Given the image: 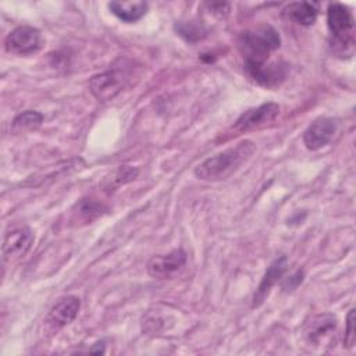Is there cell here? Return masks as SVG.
<instances>
[{
	"label": "cell",
	"instance_id": "19",
	"mask_svg": "<svg viewBox=\"0 0 356 356\" xmlns=\"http://www.w3.org/2000/svg\"><path fill=\"white\" fill-rule=\"evenodd\" d=\"M356 342V334H355V309H350L346 316V330H345V338H343V346L353 348Z\"/></svg>",
	"mask_w": 356,
	"mask_h": 356
},
{
	"label": "cell",
	"instance_id": "2",
	"mask_svg": "<svg viewBox=\"0 0 356 356\" xmlns=\"http://www.w3.org/2000/svg\"><path fill=\"white\" fill-rule=\"evenodd\" d=\"M281 43L278 32L270 26L263 25L256 31L243 32L239 38V49L243 54L245 63L261 64L268 61V54L278 49Z\"/></svg>",
	"mask_w": 356,
	"mask_h": 356
},
{
	"label": "cell",
	"instance_id": "17",
	"mask_svg": "<svg viewBox=\"0 0 356 356\" xmlns=\"http://www.w3.org/2000/svg\"><path fill=\"white\" fill-rule=\"evenodd\" d=\"M43 121V115L38 111L33 110H26L21 114H18L11 124V129L13 132H24V131H31V129H36L38 127H40Z\"/></svg>",
	"mask_w": 356,
	"mask_h": 356
},
{
	"label": "cell",
	"instance_id": "3",
	"mask_svg": "<svg viewBox=\"0 0 356 356\" xmlns=\"http://www.w3.org/2000/svg\"><path fill=\"white\" fill-rule=\"evenodd\" d=\"M327 24L337 44L353 47L355 21L346 6L341 3H331L327 10Z\"/></svg>",
	"mask_w": 356,
	"mask_h": 356
},
{
	"label": "cell",
	"instance_id": "18",
	"mask_svg": "<svg viewBox=\"0 0 356 356\" xmlns=\"http://www.w3.org/2000/svg\"><path fill=\"white\" fill-rule=\"evenodd\" d=\"M175 31L178 32V35H181L189 42H196L206 36V29L193 21L175 24Z\"/></svg>",
	"mask_w": 356,
	"mask_h": 356
},
{
	"label": "cell",
	"instance_id": "6",
	"mask_svg": "<svg viewBox=\"0 0 356 356\" xmlns=\"http://www.w3.org/2000/svg\"><path fill=\"white\" fill-rule=\"evenodd\" d=\"M122 86L124 75L115 70L97 74L89 82L90 92L99 102H108L114 99L121 92Z\"/></svg>",
	"mask_w": 356,
	"mask_h": 356
},
{
	"label": "cell",
	"instance_id": "16",
	"mask_svg": "<svg viewBox=\"0 0 356 356\" xmlns=\"http://www.w3.org/2000/svg\"><path fill=\"white\" fill-rule=\"evenodd\" d=\"M136 175H138V168H134L131 165H121L114 172H111L108 177L104 178V181L102 182V188L108 193L114 192L121 185L135 179Z\"/></svg>",
	"mask_w": 356,
	"mask_h": 356
},
{
	"label": "cell",
	"instance_id": "8",
	"mask_svg": "<svg viewBox=\"0 0 356 356\" xmlns=\"http://www.w3.org/2000/svg\"><path fill=\"white\" fill-rule=\"evenodd\" d=\"M246 74L259 85L266 88L278 86L286 75V70L280 63H261V64H243Z\"/></svg>",
	"mask_w": 356,
	"mask_h": 356
},
{
	"label": "cell",
	"instance_id": "1",
	"mask_svg": "<svg viewBox=\"0 0 356 356\" xmlns=\"http://www.w3.org/2000/svg\"><path fill=\"white\" fill-rule=\"evenodd\" d=\"M256 150V145L245 139L235 146L211 156L195 168V175L203 181H218L228 178L236 171Z\"/></svg>",
	"mask_w": 356,
	"mask_h": 356
},
{
	"label": "cell",
	"instance_id": "10",
	"mask_svg": "<svg viewBox=\"0 0 356 356\" xmlns=\"http://www.w3.org/2000/svg\"><path fill=\"white\" fill-rule=\"evenodd\" d=\"M79 309H81V302L76 296L74 295L63 296L50 309L46 317V323L51 328H56V330L63 328L64 325H68L75 320Z\"/></svg>",
	"mask_w": 356,
	"mask_h": 356
},
{
	"label": "cell",
	"instance_id": "11",
	"mask_svg": "<svg viewBox=\"0 0 356 356\" xmlns=\"http://www.w3.org/2000/svg\"><path fill=\"white\" fill-rule=\"evenodd\" d=\"M33 234L29 228L21 227L6 234L3 241L4 260L13 261L22 257L33 243Z\"/></svg>",
	"mask_w": 356,
	"mask_h": 356
},
{
	"label": "cell",
	"instance_id": "4",
	"mask_svg": "<svg viewBox=\"0 0 356 356\" xmlns=\"http://www.w3.org/2000/svg\"><path fill=\"white\" fill-rule=\"evenodd\" d=\"M43 46V38L39 29L21 25L14 28L4 39V49L10 54L31 56L38 53Z\"/></svg>",
	"mask_w": 356,
	"mask_h": 356
},
{
	"label": "cell",
	"instance_id": "21",
	"mask_svg": "<svg viewBox=\"0 0 356 356\" xmlns=\"http://www.w3.org/2000/svg\"><path fill=\"white\" fill-rule=\"evenodd\" d=\"M210 10H213L214 14H218L220 17H224L228 14L229 11V4L228 3H211V4H207Z\"/></svg>",
	"mask_w": 356,
	"mask_h": 356
},
{
	"label": "cell",
	"instance_id": "9",
	"mask_svg": "<svg viewBox=\"0 0 356 356\" xmlns=\"http://www.w3.org/2000/svg\"><path fill=\"white\" fill-rule=\"evenodd\" d=\"M280 106L277 103H264L259 107L250 108L241 114L236 120L234 128L238 131H249L253 128L263 127L271 121H274L280 115Z\"/></svg>",
	"mask_w": 356,
	"mask_h": 356
},
{
	"label": "cell",
	"instance_id": "7",
	"mask_svg": "<svg viewBox=\"0 0 356 356\" xmlns=\"http://www.w3.org/2000/svg\"><path fill=\"white\" fill-rule=\"evenodd\" d=\"M335 132V121L327 117H320L306 128L303 134V143L309 150H318L331 142Z\"/></svg>",
	"mask_w": 356,
	"mask_h": 356
},
{
	"label": "cell",
	"instance_id": "12",
	"mask_svg": "<svg viewBox=\"0 0 356 356\" xmlns=\"http://www.w3.org/2000/svg\"><path fill=\"white\" fill-rule=\"evenodd\" d=\"M286 267H288V260H286V256H280L277 257L266 270L259 286H257V291L253 296V303L252 306L253 307H257L260 306L264 299L268 296L271 288L278 282V280L284 275V273L286 271Z\"/></svg>",
	"mask_w": 356,
	"mask_h": 356
},
{
	"label": "cell",
	"instance_id": "13",
	"mask_svg": "<svg viewBox=\"0 0 356 356\" xmlns=\"http://www.w3.org/2000/svg\"><path fill=\"white\" fill-rule=\"evenodd\" d=\"M108 10L122 22L132 24L140 19L147 10V3L145 1H111L108 3Z\"/></svg>",
	"mask_w": 356,
	"mask_h": 356
},
{
	"label": "cell",
	"instance_id": "22",
	"mask_svg": "<svg viewBox=\"0 0 356 356\" xmlns=\"http://www.w3.org/2000/svg\"><path fill=\"white\" fill-rule=\"evenodd\" d=\"M302 282V273L300 271H298V273H295L289 280H288V282H286V285H285V289H293L295 286H298L299 284Z\"/></svg>",
	"mask_w": 356,
	"mask_h": 356
},
{
	"label": "cell",
	"instance_id": "5",
	"mask_svg": "<svg viewBox=\"0 0 356 356\" xmlns=\"http://www.w3.org/2000/svg\"><path fill=\"white\" fill-rule=\"evenodd\" d=\"M186 264V253L182 249H174L165 254L153 256L146 266V271L156 280L172 278Z\"/></svg>",
	"mask_w": 356,
	"mask_h": 356
},
{
	"label": "cell",
	"instance_id": "14",
	"mask_svg": "<svg viewBox=\"0 0 356 356\" xmlns=\"http://www.w3.org/2000/svg\"><path fill=\"white\" fill-rule=\"evenodd\" d=\"M284 14L296 24L309 26L313 25L317 18V6L314 3L307 1L291 3L284 8Z\"/></svg>",
	"mask_w": 356,
	"mask_h": 356
},
{
	"label": "cell",
	"instance_id": "20",
	"mask_svg": "<svg viewBox=\"0 0 356 356\" xmlns=\"http://www.w3.org/2000/svg\"><path fill=\"white\" fill-rule=\"evenodd\" d=\"M100 209H102V206L92 200H82L78 206V214H79V217H83L85 220L90 221L100 213Z\"/></svg>",
	"mask_w": 356,
	"mask_h": 356
},
{
	"label": "cell",
	"instance_id": "15",
	"mask_svg": "<svg viewBox=\"0 0 356 356\" xmlns=\"http://www.w3.org/2000/svg\"><path fill=\"white\" fill-rule=\"evenodd\" d=\"M337 325V317L330 314V313H324V314H318L316 317H313L310 320V323H307L305 334L309 338L310 342H317L323 335H325L327 332H331Z\"/></svg>",
	"mask_w": 356,
	"mask_h": 356
}]
</instances>
